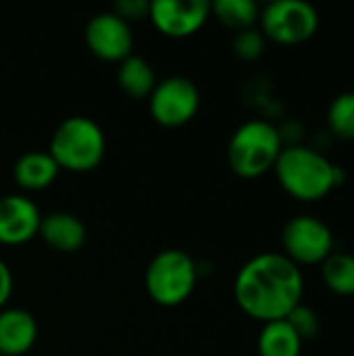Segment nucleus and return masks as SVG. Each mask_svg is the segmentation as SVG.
<instances>
[{
  "mask_svg": "<svg viewBox=\"0 0 354 356\" xmlns=\"http://www.w3.org/2000/svg\"><path fill=\"white\" fill-rule=\"evenodd\" d=\"M261 33L282 46H296L311 40L319 27L315 6L305 0H275L269 2L261 15Z\"/></svg>",
  "mask_w": 354,
  "mask_h": 356,
  "instance_id": "nucleus-6",
  "label": "nucleus"
},
{
  "mask_svg": "<svg viewBox=\"0 0 354 356\" xmlns=\"http://www.w3.org/2000/svg\"><path fill=\"white\" fill-rule=\"evenodd\" d=\"M106 152V138L102 127L90 117H69L52 134L48 154L58 169L71 173L94 171Z\"/></svg>",
  "mask_w": 354,
  "mask_h": 356,
  "instance_id": "nucleus-3",
  "label": "nucleus"
},
{
  "mask_svg": "<svg viewBox=\"0 0 354 356\" xmlns=\"http://www.w3.org/2000/svg\"><path fill=\"white\" fill-rule=\"evenodd\" d=\"M198 271L194 259L179 248L161 250L146 267L144 286L150 300L159 307L184 305L196 286Z\"/></svg>",
  "mask_w": 354,
  "mask_h": 356,
  "instance_id": "nucleus-5",
  "label": "nucleus"
},
{
  "mask_svg": "<svg viewBox=\"0 0 354 356\" xmlns=\"http://www.w3.org/2000/svg\"><path fill=\"white\" fill-rule=\"evenodd\" d=\"M152 119L163 127H182L190 123L200 108V92L194 81L182 75L156 81L148 96Z\"/></svg>",
  "mask_w": 354,
  "mask_h": 356,
  "instance_id": "nucleus-8",
  "label": "nucleus"
},
{
  "mask_svg": "<svg viewBox=\"0 0 354 356\" xmlns=\"http://www.w3.org/2000/svg\"><path fill=\"white\" fill-rule=\"evenodd\" d=\"M211 15H215L227 29L238 33L252 29L261 10L252 0H217L211 4Z\"/></svg>",
  "mask_w": 354,
  "mask_h": 356,
  "instance_id": "nucleus-18",
  "label": "nucleus"
},
{
  "mask_svg": "<svg viewBox=\"0 0 354 356\" xmlns=\"http://www.w3.org/2000/svg\"><path fill=\"white\" fill-rule=\"evenodd\" d=\"M284 257L294 265H321L334 252V234L330 225L313 215L292 217L282 229Z\"/></svg>",
  "mask_w": 354,
  "mask_h": 356,
  "instance_id": "nucleus-7",
  "label": "nucleus"
},
{
  "mask_svg": "<svg viewBox=\"0 0 354 356\" xmlns=\"http://www.w3.org/2000/svg\"><path fill=\"white\" fill-rule=\"evenodd\" d=\"M284 150L282 136L275 125L263 119L242 123L227 144V165L242 179H255L273 171Z\"/></svg>",
  "mask_w": 354,
  "mask_h": 356,
  "instance_id": "nucleus-4",
  "label": "nucleus"
},
{
  "mask_svg": "<svg viewBox=\"0 0 354 356\" xmlns=\"http://www.w3.org/2000/svg\"><path fill=\"white\" fill-rule=\"evenodd\" d=\"M330 131L346 142L354 140V92L338 94L328 108Z\"/></svg>",
  "mask_w": 354,
  "mask_h": 356,
  "instance_id": "nucleus-19",
  "label": "nucleus"
},
{
  "mask_svg": "<svg viewBox=\"0 0 354 356\" xmlns=\"http://www.w3.org/2000/svg\"><path fill=\"white\" fill-rule=\"evenodd\" d=\"M38 340V321L25 309L0 311V356L27 355Z\"/></svg>",
  "mask_w": 354,
  "mask_h": 356,
  "instance_id": "nucleus-12",
  "label": "nucleus"
},
{
  "mask_svg": "<svg viewBox=\"0 0 354 356\" xmlns=\"http://www.w3.org/2000/svg\"><path fill=\"white\" fill-rule=\"evenodd\" d=\"M303 340L290 327L286 319L263 323L259 334V356H300L303 355Z\"/></svg>",
  "mask_w": 354,
  "mask_h": 356,
  "instance_id": "nucleus-16",
  "label": "nucleus"
},
{
  "mask_svg": "<svg viewBox=\"0 0 354 356\" xmlns=\"http://www.w3.org/2000/svg\"><path fill=\"white\" fill-rule=\"evenodd\" d=\"M148 10H150V2H146V0H119L113 6V13L119 15L127 23L134 19L148 17Z\"/></svg>",
  "mask_w": 354,
  "mask_h": 356,
  "instance_id": "nucleus-22",
  "label": "nucleus"
},
{
  "mask_svg": "<svg viewBox=\"0 0 354 356\" xmlns=\"http://www.w3.org/2000/svg\"><path fill=\"white\" fill-rule=\"evenodd\" d=\"M117 83L123 90V94L140 100V98H148L152 94L154 86H156V77H154V71L146 58L131 54L119 63Z\"/></svg>",
  "mask_w": 354,
  "mask_h": 356,
  "instance_id": "nucleus-15",
  "label": "nucleus"
},
{
  "mask_svg": "<svg viewBox=\"0 0 354 356\" xmlns=\"http://www.w3.org/2000/svg\"><path fill=\"white\" fill-rule=\"evenodd\" d=\"M58 171H61L58 165L48 152L33 150L17 159L13 167V179L19 188L27 192H42L54 184Z\"/></svg>",
  "mask_w": 354,
  "mask_h": 356,
  "instance_id": "nucleus-14",
  "label": "nucleus"
},
{
  "mask_svg": "<svg viewBox=\"0 0 354 356\" xmlns=\"http://www.w3.org/2000/svg\"><path fill=\"white\" fill-rule=\"evenodd\" d=\"M232 48H234V54L242 60H257L263 50H265V35L259 31V29H244V31H238L234 35V42H232Z\"/></svg>",
  "mask_w": 354,
  "mask_h": 356,
  "instance_id": "nucleus-21",
  "label": "nucleus"
},
{
  "mask_svg": "<svg viewBox=\"0 0 354 356\" xmlns=\"http://www.w3.org/2000/svg\"><path fill=\"white\" fill-rule=\"evenodd\" d=\"M211 17V2L207 0H154L150 2L148 19L167 38H190Z\"/></svg>",
  "mask_w": 354,
  "mask_h": 356,
  "instance_id": "nucleus-9",
  "label": "nucleus"
},
{
  "mask_svg": "<svg viewBox=\"0 0 354 356\" xmlns=\"http://www.w3.org/2000/svg\"><path fill=\"white\" fill-rule=\"evenodd\" d=\"M286 321L290 323V327L296 332V336H298L303 342L313 340V338L319 336V330H321L319 315H317L311 307H307V305H303V302L286 317Z\"/></svg>",
  "mask_w": 354,
  "mask_h": 356,
  "instance_id": "nucleus-20",
  "label": "nucleus"
},
{
  "mask_svg": "<svg viewBox=\"0 0 354 356\" xmlns=\"http://www.w3.org/2000/svg\"><path fill=\"white\" fill-rule=\"evenodd\" d=\"M323 284L338 296H354V254L332 252L321 263Z\"/></svg>",
  "mask_w": 354,
  "mask_h": 356,
  "instance_id": "nucleus-17",
  "label": "nucleus"
},
{
  "mask_svg": "<svg viewBox=\"0 0 354 356\" xmlns=\"http://www.w3.org/2000/svg\"><path fill=\"white\" fill-rule=\"evenodd\" d=\"M273 173L286 194L300 202H317L342 184V171L325 154L309 146H284Z\"/></svg>",
  "mask_w": 354,
  "mask_h": 356,
  "instance_id": "nucleus-2",
  "label": "nucleus"
},
{
  "mask_svg": "<svg viewBox=\"0 0 354 356\" xmlns=\"http://www.w3.org/2000/svg\"><path fill=\"white\" fill-rule=\"evenodd\" d=\"M303 271L282 252L252 257L234 282L238 307L261 323L286 319L303 302Z\"/></svg>",
  "mask_w": 354,
  "mask_h": 356,
  "instance_id": "nucleus-1",
  "label": "nucleus"
},
{
  "mask_svg": "<svg viewBox=\"0 0 354 356\" xmlns=\"http://www.w3.org/2000/svg\"><path fill=\"white\" fill-rule=\"evenodd\" d=\"M10 294H13V273L8 265L0 259V311L6 307Z\"/></svg>",
  "mask_w": 354,
  "mask_h": 356,
  "instance_id": "nucleus-23",
  "label": "nucleus"
},
{
  "mask_svg": "<svg viewBox=\"0 0 354 356\" xmlns=\"http://www.w3.org/2000/svg\"><path fill=\"white\" fill-rule=\"evenodd\" d=\"M86 44L94 56L106 63H121L134 52V33L127 21L113 10L94 15L86 25Z\"/></svg>",
  "mask_w": 354,
  "mask_h": 356,
  "instance_id": "nucleus-10",
  "label": "nucleus"
},
{
  "mask_svg": "<svg viewBox=\"0 0 354 356\" xmlns=\"http://www.w3.org/2000/svg\"><path fill=\"white\" fill-rule=\"evenodd\" d=\"M38 236L44 240L46 246H50L56 252L71 254L77 252L88 238V229L79 217L67 211H56L46 217H42Z\"/></svg>",
  "mask_w": 354,
  "mask_h": 356,
  "instance_id": "nucleus-13",
  "label": "nucleus"
},
{
  "mask_svg": "<svg viewBox=\"0 0 354 356\" xmlns=\"http://www.w3.org/2000/svg\"><path fill=\"white\" fill-rule=\"evenodd\" d=\"M42 213L33 200L23 194L0 198V244L21 246L33 240L40 232Z\"/></svg>",
  "mask_w": 354,
  "mask_h": 356,
  "instance_id": "nucleus-11",
  "label": "nucleus"
}]
</instances>
